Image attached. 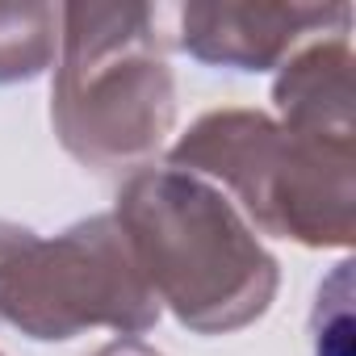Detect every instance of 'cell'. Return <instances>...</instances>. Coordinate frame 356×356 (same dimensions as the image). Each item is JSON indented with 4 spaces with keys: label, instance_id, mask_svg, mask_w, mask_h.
Returning a JSON list of instances; mask_svg holds the SVG:
<instances>
[{
    "label": "cell",
    "instance_id": "cell-1",
    "mask_svg": "<svg viewBox=\"0 0 356 356\" xmlns=\"http://www.w3.org/2000/svg\"><path fill=\"white\" fill-rule=\"evenodd\" d=\"M109 214L159 310L168 306L193 335H231L268 314L281 268L210 181L181 168H138Z\"/></svg>",
    "mask_w": 356,
    "mask_h": 356
},
{
    "label": "cell",
    "instance_id": "cell-2",
    "mask_svg": "<svg viewBox=\"0 0 356 356\" xmlns=\"http://www.w3.org/2000/svg\"><path fill=\"white\" fill-rule=\"evenodd\" d=\"M151 5H63L51 126L92 172L147 168L176 130V80Z\"/></svg>",
    "mask_w": 356,
    "mask_h": 356
},
{
    "label": "cell",
    "instance_id": "cell-3",
    "mask_svg": "<svg viewBox=\"0 0 356 356\" xmlns=\"http://www.w3.org/2000/svg\"><path fill=\"white\" fill-rule=\"evenodd\" d=\"M210 181L260 235L348 248L356 235V147L314 143L260 109H210L168 151Z\"/></svg>",
    "mask_w": 356,
    "mask_h": 356
},
{
    "label": "cell",
    "instance_id": "cell-4",
    "mask_svg": "<svg viewBox=\"0 0 356 356\" xmlns=\"http://www.w3.org/2000/svg\"><path fill=\"white\" fill-rule=\"evenodd\" d=\"M0 323L38 343L76 339L92 327L134 339L159 323V302L113 214L80 218L51 239L17 222L0 248Z\"/></svg>",
    "mask_w": 356,
    "mask_h": 356
},
{
    "label": "cell",
    "instance_id": "cell-5",
    "mask_svg": "<svg viewBox=\"0 0 356 356\" xmlns=\"http://www.w3.org/2000/svg\"><path fill=\"white\" fill-rule=\"evenodd\" d=\"M348 5H185L181 51L206 67L273 72L323 34L343 38Z\"/></svg>",
    "mask_w": 356,
    "mask_h": 356
},
{
    "label": "cell",
    "instance_id": "cell-6",
    "mask_svg": "<svg viewBox=\"0 0 356 356\" xmlns=\"http://www.w3.org/2000/svg\"><path fill=\"white\" fill-rule=\"evenodd\" d=\"M277 122L302 138L356 147V92H352V51L348 38H318L281 63L277 84Z\"/></svg>",
    "mask_w": 356,
    "mask_h": 356
},
{
    "label": "cell",
    "instance_id": "cell-7",
    "mask_svg": "<svg viewBox=\"0 0 356 356\" xmlns=\"http://www.w3.org/2000/svg\"><path fill=\"white\" fill-rule=\"evenodd\" d=\"M59 59V5H0V84H26Z\"/></svg>",
    "mask_w": 356,
    "mask_h": 356
},
{
    "label": "cell",
    "instance_id": "cell-8",
    "mask_svg": "<svg viewBox=\"0 0 356 356\" xmlns=\"http://www.w3.org/2000/svg\"><path fill=\"white\" fill-rule=\"evenodd\" d=\"M88 356H163V352L147 348L143 339H113V343H105V348H97Z\"/></svg>",
    "mask_w": 356,
    "mask_h": 356
}]
</instances>
